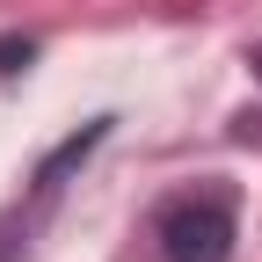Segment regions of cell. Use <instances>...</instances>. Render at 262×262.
Listing matches in <instances>:
<instances>
[{"instance_id": "cell-1", "label": "cell", "mask_w": 262, "mask_h": 262, "mask_svg": "<svg viewBox=\"0 0 262 262\" xmlns=\"http://www.w3.org/2000/svg\"><path fill=\"white\" fill-rule=\"evenodd\" d=\"M160 262H233L241 241V196L233 182H189L153 211Z\"/></svg>"}, {"instance_id": "cell-2", "label": "cell", "mask_w": 262, "mask_h": 262, "mask_svg": "<svg viewBox=\"0 0 262 262\" xmlns=\"http://www.w3.org/2000/svg\"><path fill=\"white\" fill-rule=\"evenodd\" d=\"M110 124H117V117H88V131H73L66 146H51V153L37 160V175H29V182H37V196H58V182H66V175H73V168H80L95 146L110 139Z\"/></svg>"}, {"instance_id": "cell-3", "label": "cell", "mask_w": 262, "mask_h": 262, "mask_svg": "<svg viewBox=\"0 0 262 262\" xmlns=\"http://www.w3.org/2000/svg\"><path fill=\"white\" fill-rule=\"evenodd\" d=\"M29 58H37V37H0V80L29 73Z\"/></svg>"}, {"instance_id": "cell-4", "label": "cell", "mask_w": 262, "mask_h": 262, "mask_svg": "<svg viewBox=\"0 0 262 262\" xmlns=\"http://www.w3.org/2000/svg\"><path fill=\"white\" fill-rule=\"evenodd\" d=\"M248 66H255V80H262V44H255V51H248Z\"/></svg>"}]
</instances>
